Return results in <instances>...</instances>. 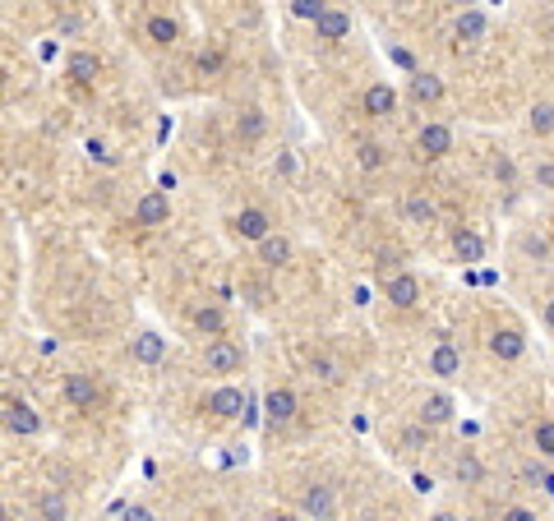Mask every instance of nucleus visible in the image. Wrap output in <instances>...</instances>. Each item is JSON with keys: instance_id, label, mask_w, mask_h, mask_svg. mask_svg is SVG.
I'll return each instance as SVG.
<instances>
[{"instance_id": "19", "label": "nucleus", "mask_w": 554, "mask_h": 521, "mask_svg": "<svg viewBox=\"0 0 554 521\" xmlns=\"http://www.w3.org/2000/svg\"><path fill=\"white\" fill-rule=\"evenodd\" d=\"M259 259H263L268 268L287 263V259H292V240H287V236H268V240L259 245Z\"/></svg>"}, {"instance_id": "13", "label": "nucleus", "mask_w": 554, "mask_h": 521, "mask_svg": "<svg viewBox=\"0 0 554 521\" xmlns=\"http://www.w3.org/2000/svg\"><path fill=\"white\" fill-rule=\"evenodd\" d=\"M462 369V355H457V346L453 342H439L435 351H430V374H439V379H453Z\"/></svg>"}, {"instance_id": "23", "label": "nucleus", "mask_w": 554, "mask_h": 521, "mask_svg": "<svg viewBox=\"0 0 554 521\" xmlns=\"http://www.w3.org/2000/svg\"><path fill=\"white\" fill-rule=\"evenodd\" d=\"M453 471H457V485H480V480H485V466H480L476 453H462Z\"/></svg>"}, {"instance_id": "5", "label": "nucleus", "mask_w": 554, "mask_h": 521, "mask_svg": "<svg viewBox=\"0 0 554 521\" xmlns=\"http://www.w3.org/2000/svg\"><path fill=\"white\" fill-rule=\"evenodd\" d=\"M301 507H305L314 521H337V498H333L328 485H310V489L301 494Z\"/></svg>"}, {"instance_id": "30", "label": "nucleus", "mask_w": 554, "mask_h": 521, "mask_svg": "<svg viewBox=\"0 0 554 521\" xmlns=\"http://www.w3.org/2000/svg\"><path fill=\"white\" fill-rule=\"evenodd\" d=\"M531 129H536V134H549V129H554V107H549V102L531 107Z\"/></svg>"}, {"instance_id": "42", "label": "nucleus", "mask_w": 554, "mask_h": 521, "mask_svg": "<svg viewBox=\"0 0 554 521\" xmlns=\"http://www.w3.org/2000/svg\"><path fill=\"white\" fill-rule=\"evenodd\" d=\"M263 521H296V516H292V512H268Z\"/></svg>"}, {"instance_id": "28", "label": "nucleus", "mask_w": 554, "mask_h": 521, "mask_svg": "<svg viewBox=\"0 0 554 521\" xmlns=\"http://www.w3.org/2000/svg\"><path fill=\"white\" fill-rule=\"evenodd\" d=\"M531 443H536L540 457H554V420H540L536 434H531Z\"/></svg>"}, {"instance_id": "18", "label": "nucleus", "mask_w": 554, "mask_h": 521, "mask_svg": "<svg viewBox=\"0 0 554 521\" xmlns=\"http://www.w3.org/2000/svg\"><path fill=\"white\" fill-rule=\"evenodd\" d=\"M310 369H314V374H319L323 383H342V374H346L342 360H337V355H328V351H314V355H310Z\"/></svg>"}, {"instance_id": "8", "label": "nucleus", "mask_w": 554, "mask_h": 521, "mask_svg": "<svg viewBox=\"0 0 554 521\" xmlns=\"http://www.w3.org/2000/svg\"><path fill=\"white\" fill-rule=\"evenodd\" d=\"M167 212H171V203H167V189H149L144 199H138V227H162L167 221Z\"/></svg>"}, {"instance_id": "44", "label": "nucleus", "mask_w": 554, "mask_h": 521, "mask_svg": "<svg viewBox=\"0 0 554 521\" xmlns=\"http://www.w3.org/2000/svg\"><path fill=\"white\" fill-rule=\"evenodd\" d=\"M435 521H457V516H453V512H439V516H435Z\"/></svg>"}, {"instance_id": "1", "label": "nucleus", "mask_w": 554, "mask_h": 521, "mask_svg": "<svg viewBox=\"0 0 554 521\" xmlns=\"http://www.w3.org/2000/svg\"><path fill=\"white\" fill-rule=\"evenodd\" d=\"M245 364V346L231 342V337H218L203 346V369L208 374H236V369Z\"/></svg>"}, {"instance_id": "27", "label": "nucleus", "mask_w": 554, "mask_h": 521, "mask_svg": "<svg viewBox=\"0 0 554 521\" xmlns=\"http://www.w3.org/2000/svg\"><path fill=\"white\" fill-rule=\"evenodd\" d=\"M37 516L42 521H65V498L60 494H42L37 498Z\"/></svg>"}, {"instance_id": "12", "label": "nucleus", "mask_w": 554, "mask_h": 521, "mask_svg": "<svg viewBox=\"0 0 554 521\" xmlns=\"http://www.w3.org/2000/svg\"><path fill=\"white\" fill-rule=\"evenodd\" d=\"M65 402H69V406H79V411H88V406L97 402V383H93V374H69V379H65Z\"/></svg>"}, {"instance_id": "6", "label": "nucleus", "mask_w": 554, "mask_h": 521, "mask_svg": "<svg viewBox=\"0 0 554 521\" xmlns=\"http://www.w3.org/2000/svg\"><path fill=\"white\" fill-rule=\"evenodd\" d=\"M361 107H365V116H370V120H388V116L397 111V93H393L388 84H370V88H365V97H361Z\"/></svg>"}, {"instance_id": "9", "label": "nucleus", "mask_w": 554, "mask_h": 521, "mask_svg": "<svg viewBox=\"0 0 554 521\" xmlns=\"http://www.w3.org/2000/svg\"><path fill=\"white\" fill-rule=\"evenodd\" d=\"M5 424H10V434H24V438H33L37 429H42V420H37V411L28 406V402H5Z\"/></svg>"}, {"instance_id": "21", "label": "nucleus", "mask_w": 554, "mask_h": 521, "mask_svg": "<svg viewBox=\"0 0 554 521\" xmlns=\"http://www.w3.org/2000/svg\"><path fill=\"white\" fill-rule=\"evenodd\" d=\"M194 328H199V332H208V337L218 342V337H222V328H227V319H222V310H218V305H203V310L194 314Z\"/></svg>"}, {"instance_id": "2", "label": "nucleus", "mask_w": 554, "mask_h": 521, "mask_svg": "<svg viewBox=\"0 0 554 521\" xmlns=\"http://www.w3.org/2000/svg\"><path fill=\"white\" fill-rule=\"evenodd\" d=\"M416 148H421L426 158H448L453 153V129L430 120V125H421V134H416Z\"/></svg>"}, {"instance_id": "4", "label": "nucleus", "mask_w": 554, "mask_h": 521, "mask_svg": "<svg viewBox=\"0 0 554 521\" xmlns=\"http://www.w3.org/2000/svg\"><path fill=\"white\" fill-rule=\"evenodd\" d=\"M384 291H388V305H397V310H411L416 301H421V281H416L411 272H393L384 281Z\"/></svg>"}, {"instance_id": "35", "label": "nucleus", "mask_w": 554, "mask_h": 521, "mask_svg": "<svg viewBox=\"0 0 554 521\" xmlns=\"http://www.w3.org/2000/svg\"><path fill=\"white\" fill-rule=\"evenodd\" d=\"M536 185H545V189H554V158H545V162H536Z\"/></svg>"}, {"instance_id": "39", "label": "nucleus", "mask_w": 554, "mask_h": 521, "mask_svg": "<svg viewBox=\"0 0 554 521\" xmlns=\"http://www.w3.org/2000/svg\"><path fill=\"white\" fill-rule=\"evenodd\" d=\"M88 153H93L97 162H111V153H107V143H97V138H88Z\"/></svg>"}, {"instance_id": "24", "label": "nucleus", "mask_w": 554, "mask_h": 521, "mask_svg": "<svg viewBox=\"0 0 554 521\" xmlns=\"http://www.w3.org/2000/svg\"><path fill=\"white\" fill-rule=\"evenodd\" d=\"M457 37H462V42H476V37H485V15H480V10H467V15H457Z\"/></svg>"}, {"instance_id": "43", "label": "nucleus", "mask_w": 554, "mask_h": 521, "mask_svg": "<svg viewBox=\"0 0 554 521\" xmlns=\"http://www.w3.org/2000/svg\"><path fill=\"white\" fill-rule=\"evenodd\" d=\"M545 323L554 328V295H549V301H545Z\"/></svg>"}, {"instance_id": "31", "label": "nucleus", "mask_w": 554, "mask_h": 521, "mask_svg": "<svg viewBox=\"0 0 554 521\" xmlns=\"http://www.w3.org/2000/svg\"><path fill=\"white\" fill-rule=\"evenodd\" d=\"M323 10H328V5H319V0H292V15H296V19H314V24H319Z\"/></svg>"}, {"instance_id": "20", "label": "nucleus", "mask_w": 554, "mask_h": 521, "mask_svg": "<svg viewBox=\"0 0 554 521\" xmlns=\"http://www.w3.org/2000/svg\"><path fill=\"white\" fill-rule=\"evenodd\" d=\"M69 74H75V84H93L97 79V56L93 51H75L69 56Z\"/></svg>"}, {"instance_id": "32", "label": "nucleus", "mask_w": 554, "mask_h": 521, "mask_svg": "<svg viewBox=\"0 0 554 521\" xmlns=\"http://www.w3.org/2000/svg\"><path fill=\"white\" fill-rule=\"evenodd\" d=\"M356 158H361L365 171H374V167H384V148H379V143H361V153H356Z\"/></svg>"}, {"instance_id": "38", "label": "nucleus", "mask_w": 554, "mask_h": 521, "mask_svg": "<svg viewBox=\"0 0 554 521\" xmlns=\"http://www.w3.org/2000/svg\"><path fill=\"white\" fill-rule=\"evenodd\" d=\"M504 521H536V512H527V507H508Z\"/></svg>"}, {"instance_id": "11", "label": "nucleus", "mask_w": 554, "mask_h": 521, "mask_svg": "<svg viewBox=\"0 0 554 521\" xmlns=\"http://www.w3.org/2000/svg\"><path fill=\"white\" fill-rule=\"evenodd\" d=\"M129 355H134L138 364H162V360H167V337H158V332H138V337L129 342Z\"/></svg>"}, {"instance_id": "25", "label": "nucleus", "mask_w": 554, "mask_h": 521, "mask_svg": "<svg viewBox=\"0 0 554 521\" xmlns=\"http://www.w3.org/2000/svg\"><path fill=\"white\" fill-rule=\"evenodd\" d=\"M176 33H180V28H176V19H167V15H153V19H149V37H153V42L171 46V42H176Z\"/></svg>"}, {"instance_id": "16", "label": "nucleus", "mask_w": 554, "mask_h": 521, "mask_svg": "<svg viewBox=\"0 0 554 521\" xmlns=\"http://www.w3.org/2000/svg\"><path fill=\"white\" fill-rule=\"evenodd\" d=\"M448 415H453V397L448 393H430L421 402V424H444Z\"/></svg>"}, {"instance_id": "33", "label": "nucleus", "mask_w": 554, "mask_h": 521, "mask_svg": "<svg viewBox=\"0 0 554 521\" xmlns=\"http://www.w3.org/2000/svg\"><path fill=\"white\" fill-rule=\"evenodd\" d=\"M518 250H522V254H536V259H545V254H549L545 236H522V240H518Z\"/></svg>"}, {"instance_id": "36", "label": "nucleus", "mask_w": 554, "mask_h": 521, "mask_svg": "<svg viewBox=\"0 0 554 521\" xmlns=\"http://www.w3.org/2000/svg\"><path fill=\"white\" fill-rule=\"evenodd\" d=\"M218 65H222V51H218V46L199 51V69H218Z\"/></svg>"}, {"instance_id": "15", "label": "nucleus", "mask_w": 554, "mask_h": 521, "mask_svg": "<svg viewBox=\"0 0 554 521\" xmlns=\"http://www.w3.org/2000/svg\"><path fill=\"white\" fill-rule=\"evenodd\" d=\"M453 254H457L462 263H480V259H485V240H480L471 227H462V231L453 236Z\"/></svg>"}, {"instance_id": "41", "label": "nucleus", "mask_w": 554, "mask_h": 521, "mask_svg": "<svg viewBox=\"0 0 554 521\" xmlns=\"http://www.w3.org/2000/svg\"><path fill=\"white\" fill-rule=\"evenodd\" d=\"M125 521H153V512H149V507H129Z\"/></svg>"}, {"instance_id": "26", "label": "nucleus", "mask_w": 554, "mask_h": 521, "mask_svg": "<svg viewBox=\"0 0 554 521\" xmlns=\"http://www.w3.org/2000/svg\"><path fill=\"white\" fill-rule=\"evenodd\" d=\"M263 125H268V120H263V111H254V107L236 116V134H241V138H259V134H263Z\"/></svg>"}, {"instance_id": "22", "label": "nucleus", "mask_w": 554, "mask_h": 521, "mask_svg": "<svg viewBox=\"0 0 554 521\" xmlns=\"http://www.w3.org/2000/svg\"><path fill=\"white\" fill-rule=\"evenodd\" d=\"M411 93H416V102H439L444 84L435 79V74H411Z\"/></svg>"}, {"instance_id": "7", "label": "nucleus", "mask_w": 554, "mask_h": 521, "mask_svg": "<svg viewBox=\"0 0 554 521\" xmlns=\"http://www.w3.org/2000/svg\"><path fill=\"white\" fill-rule=\"evenodd\" d=\"M208 411L222 420H236L241 411H250V397L241 388H218V393H208Z\"/></svg>"}, {"instance_id": "40", "label": "nucleus", "mask_w": 554, "mask_h": 521, "mask_svg": "<svg viewBox=\"0 0 554 521\" xmlns=\"http://www.w3.org/2000/svg\"><path fill=\"white\" fill-rule=\"evenodd\" d=\"M411 485H416V494H430V489H435L430 475H411Z\"/></svg>"}, {"instance_id": "3", "label": "nucleus", "mask_w": 554, "mask_h": 521, "mask_svg": "<svg viewBox=\"0 0 554 521\" xmlns=\"http://www.w3.org/2000/svg\"><path fill=\"white\" fill-rule=\"evenodd\" d=\"M231 227H236V236H241V240H259V245L272 236V221H268V212H263V208H241Z\"/></svg>"}, {"instance_id": "10", "label": "nucleus", "mask_w": 554, "mask_h": 521, "mask_svg": "<svg viewBox=\"0 0 554 521\" xmlns=\"http://www.w3.org/2000/svg\"><path fill=\"white\" fill-rule=\"evenodd\" d=\"M263 406H268V424H292L296 420V393L292 388H272L263 397Z\"/></svg>"}, {"instance_id": "37", "label": "nucleus", "mask_w": 554, "mask_h": 521, "mask_svg": "<svg viewBox=\"0 0 554 521\" xmlns=\"http://www.w3.org/2000/svg\"><path fill=\"white\" fill-rule=\"evenodd\" d=\"M388 56L402 65V69H411V74H421V69H416V60H411V51H402V46H388Z\"/></svg>"}, {"instance_id": "34", "label": "nucleus", "mask_w": 554, "mask_h": 521, "mask_svg": "<svg viewBox=\"0 0 554 521\" xmlns=\"http://www.w3.org/2000/svg\"><path fill=\"white\" fill-rule=\"evenodd\" d=\"M402 448H426V424H411V429H402Z\"/></svg>"}, {"instance_id": "17", "label": "nucleus", "mask_w": 554, "mask_h": 521, "mask_svg": "<svg viewBox=\"0 0 554 521\" xmlns=\"http://www.w3.org/2000/svg\"><path fill=\"white\" fill-rule=\"evenodd\" d=\"M490 351H495L499 360H518V355L527 351V342H522V332L504 328V332H495V337H490Z\"/></svg>"}, {"instance_id": "29", "label": "nucleus", "mask_w": 554, "mask_h": 521, "mask_svg": "<svg viewBox=\"0 0 554 521\" xmlns=\"http://www.w3.org/2000/svg\"><path fill=\"white\" fill-rule=\"evenodd\" d=\"M406 217H411V221H435V203H430L426 194H411V199H406Z\"/></svg>"}, {"instance_id": "14", "label": "nucleus", "mask_w": 554, "mask_h": 521, "mask_svg": "<svg viewBox=\"0 0 554 521\" xmlns=\"http://www.w3.org/2000/svg\"><path fill=\"white\" fill-rule=\"evenodd\" d=\"M314 33L323 37V42H337V37H346V33H352V15H346V10H323V19L314 24Z\"/></svg>"}]
</instances>
